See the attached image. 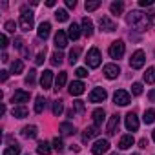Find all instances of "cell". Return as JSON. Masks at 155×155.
Listing matches in <instances>:
<instances>
[{"label":"cell","mask_w":155,"mask_h":155,"mask_svg":"<svg viewBox=\"0 0 155 155\" xmlns=\"http://www.w3.org/2000/svg\"><path fill=\"white\" fill-rule=\"evenodd\" d=\"M126 22L131 29L135 31H146L151 24H150V17L142 11H130L126 15Z\"/></svg>","instance_id":"cell-1"},{"label":"cell","mask_w":155,"mask_h":155,"mask_svg":"<svg viewBox=\"0 0 155 155\" xmlns=\"http://www.w3.org/2000/svg\"><path fill=\"white\" fill-rule=\"evenodd\" d=\"M33 18H35V15H33L28 8H22V9H20V20H18L20 29H22V31H31V29H33Z\"/></svg>","instance_id":"cell-2"},{"label":"cell","mask_w":155,"mask_h":155,"mask_svg":"<svg viewBox=\"0 0 155 155\" xmlns=\"http://www.w3.org/2000/svg\"><path fill=\"white\" fill-rule=\"evenodd\" d=\"M124 51H126V44L122 40H115L110 46V49H108V53H110L111 58H122L124 57Z\"/></svg>","instance_id":"cell-3"},{"label":"cell","mask_w":155,"mask_h":155,"mask_svg":"<svg viewBox=\"0 0 155 155\" xmlns=\"http://www.w3.org/2000/svg\"><path fill=\"white\" fill-rule=\"evenodd\" d=\"M101 62H102L101 51H99L97 48H91V49L88 51V55H86V64H88L90 68H99Z\"/></svg>","instance_id":"cell-4"},{"label":"cell","mask_w":155,"mask_h":155,"mask_svg":"<svg viewBox=\"0 0 155 155\" xmlns=\"http://www.w3.org/2000/svg\"><path fill=\"white\" fill-rule=\"evenodd\" d=\"M144 62H146V55H144L142 49H137V51L131 55V58H130V66H131L133 69H140V68L144 66Z\"/></svg>","instance_id":"cell-5"},{"label":"cell","mask_w":155,"mask_h":155,"mask_svg":"<svg viewBox=\"0 0 155 155\" xmlns=\"http://www.w3.org/2000/svg\"><path fill=\"white\" fill-rule=\"evenodd\" d=\"M99 26H101V29H104V31H108V33H111V31L117 29V22L111 20L108 15H102V17L99 18Z\"/></svg>","instance_id":"cell-6"},{"label":"cell","mask_w":155,"mask_h":155,"mask_svg":"<svg viewBox=\"0 0 155 155\" xmlns=\"http://www.w3.org/2000/svg\"><path fill=\"white\" fill-rule=\"evenodd\" d=\"M110 150V142L106 140V139H99V140H95V144L91 146V153L93 155H102V153H106Z\"/></svg>","instance_id":"cell-7"},{"label":"cell","mask_w":155,"mask_h":155,"mask_svg":"<svg viewBox=\"0 0 155 155\" xmlns=\"http://www.w3.org/2000/svg\"><path fill=\"white\" fill-rule=\"evenodd\" d=\"M113 101H115V104H119V106H128V104H130V93L124 91V90H117L115 95H113Z\"/></svg>","instance_id":"cell-8"},{"label":"cell","mask_w":155,"mask_h":155,"mask_svg":"<svg viewBox=\"0 0 155 155\" xmlns=\"http://www.w3.org/2000/svg\"><path fill=\"white\" fill-rule=\"evenodd\" d=\"M104 75H106V79L113 81V79H117V77L120 75V68L117 64H106L104 66Z\"/></svg>","instance_id":"cell-9"},{"label":"cell","mask_w":155,"mask_h":155,"mask_svg":"<svg viewBox=\"0 0 155 155\" xmlns=\"http://www.w3.org/2000/svg\"><path fill=\"white\" fill-rule=\"evenodd\" d=\"M29 99H31V93L29 91H24V90H17L13 93V97H11L13 102H18L22 106H24V102H29Z\"/></svg>","instance_id":"cell-10"},{"label":"cell","mask_w":155,"mask_h":155,"mask_svg":"<svg viewBox=\"0 0 155 155\" xmlns=\"http://www.w3.org/2000/svg\"><path fill=\"white\" fill-rule=\"evenodd\" d=\"M108 97L106 90L104 88H95L91 93H90V102H104Z\"/></svg>","instance_id":"cell-11"},{"label":"cell","mask_w":155,"mask_h":155,"mask_svg":"<svg viewBox=\"0 0 155 155\" xmlns=\"http://www.w3.org/2000/svg\"><path fill=\"white\" fill-rule=\"evenodd\" d=\"M119 124H120V115H111L110 117V120H108V126H106V131H108V135H115L117 133V128H119Z\"/></svg>","instance_id":"cell-12"},{"label":"cell","mask_w":155,"mask_h":155,"mask_svg":"<svg viewBox=\"0 0 155 155\" xmlns=\"http://www.w3.org/2000/svg\"><path fill=\"white\" fill-rule=\"evenodd\" d=\"M126 130H130L131 133L139 130V119H137V115H135L133 111H130V113L126 115Z\"/></svg>","instance_id":"cell-13"},{"label":"cell","mask_w":155,"mask_h":155,"mask_svg":"<svg viewBox=\"0 0 155 155\" xmlns=\"http://www.w3.org/2000/svg\"><path fill=\"white\" fill-rule=\"evenodd\" d=\"M68 33L66 31H62V29H58L57 31V35H55V46L58 48V49H62V48H66L68 46Z\"/></svg>","instance_id":"cell-14"},{"label":"cell","mask_w":155,"mask_h":155,"mask_svg":"<svg viewBox=\"0 0 155 155\" xmlns=\"http://www.w3.org/2000/svg\"><path fill=\"white\" fill-rule=\"evenodd\" d=\"M84 90H86V86H84L81 81H75V82H71V84H69V93H71L73 97L82 95V93H84Z\"/></svg>","instance_id":"cell-15"},{"label":"cell","mask_w":155,"mask_h":155,"mask_svg":"<svg viewBox=\"0 0 155 155\" xmlns=\"http://www.w3.org/2000/svg\"><path fill=\"white\" fill-rule=\"evenodd\" d=\"M51 82H53V71L46 69V71L42 73V77H40V86H42L44 90H49V88H51Z\"/></svg>","instance_id":"cell-16"},{"label":"cell","mask_w":155,"mask_h":155,"mask_svg":"<svg viewBox=\"0 0 155 155\" xmlns=\"http://www.w3.org/2000/svg\"><path fill=\"white\" fill-rule=\"evenodd\" d=\"M99 133H101V131H99V126H95V124H93V126H90V128H86V130H84V133H82V140H84V142H88L90 139L99 137Z\"/></svg>","instance_id":"cell-17"},{"label":"cell","mask_w":155,"mask_h":155,"mask_svg":"<svg viewBox=\"0 0 155 155\" xmlns=\"http://www.w3.org/2000/svg\"><path fill=\"white\" fill-rule=\"evenodd\" d=\"M133 144H135V139H133V135H131V133L122 135V137H120V140H119V148H120V150H128V148H131Z\"/></svg>","instance_id":"cell-18"},{"label":"cell","mask_w":155,"mask_h":155,"mask_svg":"<svg viewBox=\"0 0 155 155\" xmlns=\"http://www.w3.org/2000/svg\"><path fill=\"white\" fill-rule=\"evenodd\" d=\"M49 31H51V24H49V22H42V24L38 26V29H37V35H38L40 40H46V38L49 37Z\"/></svg>","instance_id":"cell-19"},{"label":"cell","mask_w":155,"mask_h":155,"mask_svg":"<svg viewBox=\"0 0 155 155\" xmlns=\"http://www.w3.org/2000/svg\"><path fill=\"white\" fill-rule=\"evenodd\" d=\"M37 135H38V128L37 126L31 124V126H24L22 128V137L24 139H35Z\"/></svg>","instance_id":"cell-20"},{"label":"cell","mask_w":155,"mask_h":155,"mask_svg":"<svg viewBox=\"0 0 155 155\" xmlns=\"http://www.w3.org/2000/svg\"><path fill=\"white\" fill-rule=\"evenodd\" d=\"M82 33H84L86 37H91V35H93V22H91L88 17L82 18Z\"/></svg>","instance_id":"cell-21"},{"label":"cell","mask_w":155,"mask_h":155,"mask_svg":"<svg viewBox=\"0 0 155 155\" xmlns=\"http://www.w3.org/2000/svg\"><path fill=\"white\" fill-rule=\"evenodd\" d=\"M104 117H106V111L102 108H97L93 111V122H95V126H101L104 122Z\"/></svg>","instance_id":"cell-22"},{"label":"cell","mask_w":155,"mask_h":155,"mask_svg":"<svg viewBox=\"0 0 155 155\" xmlns=\"http://www.w3.org/2000/svg\"><path fill=\"white\" fill-rule=\"evenodd\" d=\"M68 37H69L71 40H79V37H81V28L77 26V24H71V26L68 28Z\"/></svg>","instance_id":"cell-23"},{"label":"cell","mask_w":155,"mask_h":155,"mask_svg":"<svg viewBox=\"0 0 155 155\" xmlns=\"http://www.w3.org/2000/svg\"><path fill=\"white\" fill-rule=\"evenodd\" d=\"M66 81H68V73H66V71H60V73L57 75V81H55V90L58 91L60 88H64Z\"/></svg>","instance_id":"cell-24"},{"label":"cell","mask_w":155,"mask_h":155,"mask_svg":"<svg viewBox=\"0 0 155 155\" xmlns=\"http://www.w3.org/2000/svg\"><path fill=\"white\" fill-rule=\"evenodd\" d=\"M24 71V62L20 60V58H15L13 62H11V73L13 75H20Z\"/></svg>","instance_id":"cell-25"},{"label":"cell","mask_w":155,"mask_h":155,"mask_svg":"<svg viewBox=\"0 0 155 155\" xmlns=\"http://www.w3.org/2000/svg\"><path fill=\"white\" fill-rule=\"evenodd\" d=\"M58 130H60L62 135H73V133H75V126H73L71 122H62V124L58 126Z\"/></svg>","instance_id":"cell-26"},{"label":"cell","mask_w":155,"mask_h":155,"mask_svg":"<svg viewBox=\"0 0 155 155\" xmlns=\"http://www.w3.org/2000/svg\"><path fill=\"white\" fill-rule=\"evenodd\" d=\"M37 151H38V155H49V153H51L49 142H46V140H40V142H38V146H37Z\"/></svg>","instance_id":"cell-27"},{"label":"cell","mask_w":155,"mask_h":155,"mask_svg":"<svg viewBox=\"0 0 155 155\" xmlns=\"http://www.w3.org/2000/svg\"><path fill=\"white\" fill-rule=\"evenodd\" d=\"M13 117H17V119H24V117H28V108L26 106H17V108H13Z\"/></svg>","instance_id":"cell-28"},{"label":"cell","mask_w":155,"mask_h":155,"mask_svg":"<svg viewBox=\"0 0 155 155\" xmlns=\"http://www.w3.org/2000/svg\"><path fill=\"white\" fill-rule=\"evenodd\" d=\"M110 11H111V15H120L124 11V4L122 2H111L110 4Z\"/></svg>","instance_id":"cell-29"},{"label":"cell","mask_w":155,"mask_h":155,"mask_svg":"<svg viewBox=\"0 0 155 155\" xmlns=\"http://www.w3.org/2000/svg\"><path fill=\"white\" fill-rule=\"evenodd\" d=\"M44 108H46V99L40 95V97H37V101H35V113H42Z\"/></svg>","instance_id":"cell-30"},{"label":"cell","mask_w":155,"mask_h":155,"mask_svg":"<svg viewBox=\"0 0 155 155\" xmlns=\"http://www.w3.org/2000/svg\"><path fill=\"white\" fill-rule=\"evenodd\" d=\"M144 81H146L148 84H153V82H155V68H148V69H146Z\"/></svg>","instance_id":"cell-31"},{"label":"cell","mask_w":155,"mask_h":155,"mask_svg":"<svg viewBox=\"0 0 155 155\" xmlns=\"http://www.w3.org/2000/svg\"><path fill=\"white\" fill-rule=\"evenodd\" d=\"M142 120H144L146 124H151V122H155V110H146V111H144V117H142Z\"/></svg>","instance_id":"cell-32"},{"label":"cell","mask_w":155,"mask_h":155,"mask_svg":"<svg viewBox=\"0 0 155 155\" xmlns=\"http://www.w3.org/2000/svg\"><path fill=\"white\" fill-rule=\"evenodd\" d=\"M84 8H86V11H95L101 8V0H88Z\"/></svg>","instance_id":"cell-33"},{"label":"cell","mask_w":155,"mask_h":155,"mask_svg":"<svg viewBox=\"0 0 155 155\" xmlns=\"http://www.w3.org/2000/svg\"><path fill=\"white\" fill-rule=\"evenodd\" d=\"M4 155H20V146H18V144L8 146V148L4 150Z\"/></svg>","instance_id":"cell-34"},{"label":"cell","mask_w":155,"mask_h":155,"mask_svg":"<svg viewBox=\"0 0 155 155\" xmlns=\"http://www.w3.org/2000/svg\"><path fill=\"white\" fill-rule=\"evenodd\" d=\"M62 60H64V57H62L60 51H55V53L51 55V64H53V66H60Z\"/></svg>","instance_id":"cell-35"},{"label":"cell","mask_w":155,"mask_h":155,"mask_svg":"<svg viewBox=\"0 0 155 155\" xmlns=\"http://www.w3.org/2000/svg\"><path fill=\"white\" fill-rule=\"evenodd\" d=\"M62 111H64V104H62V101H55V102H53V115L58 117Z\"/></svg>","instance_id":"cell-36"},{"label":"cell","mask_w":155,"mask_h":155,"mask_svg":"<svg viewBox=\"0 0 155 155\" xmlns=\"http://www.w3.org/2000/svg\"><path fill=\"white\" fill-rule=\"evenodd\" d=\"M79 55H81V48H73V49L69 51V62L75 64L77 60H79Z\"/></svg>","instance_id":"cell-37"},{"label":"cell","mask_w":155,"mask_h":155,"mask_svg":"<svg viewBox=\"0 0 155 155\" xmlns=\"http://www.w3.org/2000/svg\"><path fill=\"white\" fill-rule=\"evenodd\" d=\"M35 79H37V71L35 69H29V73L26 75V84L28 86H33L35 84Z\"/></svg>","instance_id":"cell-38"},{"label":"cell","mask_w":155,"mask_h":155,"mask_svg":"<svg viewBox=\"0 0 155 155\" xmlns=\"http://www.w3.org/2000/svg\"><path fill=\"white\" fill-rule=\"evenodd\" d=\"M68 17H69V15H68V11H66V9H57V13H55V18H57L58 22H66V20H68Z\"/></svg>","instance_id":"cell-39"},{"label":"cell","mask_w":155,"mask_h":155,"mask_svg":"<svg viewBox=\"0 0 155 155\" xmlns=\"http://www.w3.org/2000/svg\"><path fill=\"white\" fill-rule=\"evenodd\" d=\"M44 60H46V48L38 51V55H37V58H35V62H37V64L40 66V64H44Z\"/></svg>","instance_id":"cell-40"},{"label":"cell","mask_w":155,"mask_h":155,"mask_svg":"<svg viewBox=\"0 0 155 155\" xmlns=\"http://www.w3.org/2000/svg\"><path fill=\"white\" fill-rule=\"evenodd\" d=\"M131 93L139 97V95L142 93V84H140V82H135V84H131Z\"/></svg>","instance_id":"cell-41"},{"label":"cell","mask_w":155,"mask_h":155,"mask_svg":"<svg viewBox=\"0 0 155 155\" xmlns=\"http://www.w3.org/2000/svg\"><path fill=\"white\" fill-rule=\"evenodd\" d=\"M53 148L57 150V151H64V142H62V139H53Z\"/></svg>","instance_id":"cell-42"},{"label":"cell","mask_w":155,"mask_h":155,"mask_svg":"<svg viewBox=\"0 0 155 155\" xmlns=\"http://www.w3.org/2000/svg\"><path fill=\"white\" fill-rule=\"evenodd\" d=\"M73 104H75V110L79 111V113H84V110H86V106H84V101H75Z\"/></svg>","instance_id":"cell-43"},{"label":"cell","mask_w":155,"mask_h":155,"mask_svg":"<svg viewBox=\"0 0 155 155\" xmlns=\"http://www.w3.org/2000/svg\"><path fill=\"white\" fill-rule=\"evenodd\" d=\"M4 28H6V31H8V33H15V29H17V24H15L13 20H8Z\"/></svg>","instance_id":"cell-44"},{"label":"cell","mask_w":155,"mask_h":155,"mask_svg":"<svg viewBox=\"0 0 155 155\" xmlns=\"http://www.w3.org/2000/svg\"><path fill=\"white\" fill-rule=\"evenodd\" d=\"M75 75H77V77H81V79H84V77H88V69H86V68H77Z\"/></svg>","instance_id":"cell-45"},{"label":"cell","mask_w":155,"mask_h":155,"mask_svg":"<svg viewBox=\"0 0 155 155\" xmlns=\"http://www.w3.org/2000/svg\"><path fill=\"white\" fill-rule=\"evenodd\" d=\"M0 42H2V44H0V46H2L4 49H6V48L9 46V40H8V37H6L4 33H2V35H0Z\"/></svg>","instance_id":"cell-46"},{"label":"cell","mask_w":155,"mask_h":155,"mask_svg":"<svg viewBox=\"0 0 155 155\" xmlns=\"http://www.w3.org/2000/svg\"><path fill=\"white\" fill-rule=\"evenodd\" d=\"M153 2H151V0H139V6L140 8H150Z\"/></svg>","instance_id":"cell-47"},{"label":"cell","mask_w":155,"mask_h":155,"mask_svg":"<svg viewBox=\"0 0 155 155\" xmlns=\"http://www.w3.org/2000/svg\"><path fill=\"white\" fill-rule=\"evenodd\" d=\"M13 44H15V48H18V49H24V48H22V44H24V40H22V38H20V37H17V38H15V42H13Z\"/></svg>","instance_id":"cell-48"},{"label":"cell","mask_w":155,"mask_h":155,"mask_svg":"<svg viewBox=\"0 0 155 155\" xmlns=\"http://www.w3.org/2000/svg\"><path fill=\"white\" fill-rule=\"evenodd\" d=\"M8 77H9V71H6V69L0 71V79H2V82H6V81H8Z\"/></svg>","instance_id":"cell-49"},{"label":"cell","mask_w":155,"mask_h":155,"mask_svg":"<svg viewBox=\"0 0 155 155\" xmlns=\"http://www.w3.org/2000/svg\"><path fill=\"white\" fill-rule=\"evenodd\" d=\"M148 146V139H140L139 140V148H146Z\"/></svg>","instance_id":"cell-50"},{"label":"cell","mask_w":155,"mask_h":155,"mask_svg":"<svg viewBox=\"0 0 155 155\" xmlns=\"http://www.w3.org/2000/svg\"><path fill=\"white\" fill-rule=\"evenodd\" d=\"M148 99H150L151 102H155V90H151V91L148 93Z\"/></svg>","instance_id":"cell-51"},{"label":"cell","mask_w":155,"mask_h":155,"mask_svg":"<svg viewBox=\"0 0 155 155\" xmlns=\"http://www.w3.org/2000/svg\"><path fill=\"white\" fill-rule=\"evenodd\" d=\"M148 17H150V24H155V11L148 13Z\"/></svg>","instance_id":"cell-52"},{"label":"cell","mask_w":155,"mask_h":155,"mask_svg":"<svg viewBox=\"0 0 155 155\" xmlns=\"http://www.w3.org/2000/svg\"><path fill=\"white\" fill-rule=\"evenodd\" d=\"M66 6H68V8H75L77 2H75V0H66Z\"/></svg>","instance_id":"cell-53"},{"label":"cell","mask_w":155,"mask_h":155,"mask_svg":"<svg viewBox=\"0 0 155 155\" xmlns=\"http://www.w3.org/2000/svg\"><path fill=\"white\" fill-rule=\"evenodd\" d=\"M46 6H49V8H53V6H55V0H48V2H46Z\"/></svg>","instance_id":"cell-54"},{"label":"cell","mask_w":155,"mask_h":155,"mask_svg":"<svg viewBox=\"0 0 155 155\" xmlns=\"http://www.w3.org/2000/svg\"><path fill=\"white\" fill-rule=\"evenodd\" d=\"M8 60H9V57H8V53H4L2 55V62H8Z\"/></svg>","instance_id":"cell-55"},{"label":"cell","mask_w":155,"mask_h":155,"mask_svg":"<svg viewBox=\"0 0 155 155\" xmlns=\"http://www.w3.org/2000/svg\"><path fill=\"white\" fill-rule=\"evenodd\" d=\"M151 137H153V140H155V130H153V133H151Z\"/></svg>","instance_id":"cell-56"},{"label":"cell","mask_w":155,"mask_h":155,"mask_svg":"<svg viewBox=\"0 0 155 155\" xmlns=\"http://www.w3.org/2000/svg\"><path fill=\"white\" fill-rule=\"evenodd\" d=\"M111 155H119V153H111Z\"/></svg>","instance_id":"cell-57"},{"label":"cell","mask_w":155,"mask_h":155,"mask_svg":"<svg viewBox=\"0 0 155 155\" xmlns=\"http://www.w3.org/2000/svg\"><path fill=\"white\" fill-rule=\"evenodd\" d=\"M133 155H139V153H133Z\"/></svg>","instance_id":"cell-58"},{"label":"cell","mask_w":155,"mask_h":155,"mask_svg":"<svg viewBox=\"0 0 155 155\" xmlns=\"http://www.w3.org/2000/svg\"><path fill=\"white\" fill-rule=\"evenodd\" d=\"M28 155H29V153H28Z\"/></svg>","instance_id":"cell-59"}]
</instances>
